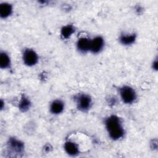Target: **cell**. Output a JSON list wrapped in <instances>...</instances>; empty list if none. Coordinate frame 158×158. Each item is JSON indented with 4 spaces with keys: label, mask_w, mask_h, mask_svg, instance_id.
I'll use <instances>...</instances> for the list:
<instances>
[{
    "label": "cell",
    "mask_w": 158,
    "mask_h": 158,
    "mask_svg": "<svg viewBox=\"0 0 158 158\" xmlns=\"http://www.w3.org/2000/svg\"><path fill=\"white\" fill-rule=\"evenodd\" d=\"M106 126L110 137L113 139H118L123 136V129L120 119L117 116L112 115L107 118L106 120Z\"/></svg>",
    "instance_id": "1"
},
{
    "label": "cell",
    "mask_w": 158,
    "mask_h": 158,
    "mask_svg": "<svg viewBox=\"0 0 158 158\" xmlns=\"http://www.w3.org/2000/svg\"><path fill=\"white\" fill-rule=\"evenodd\" d=\"M120 93L123 101L127 104L133 102L136 98L135 91L130 86H123L120 89Z\"/></svg>",
    "instance_id": "2"
},
{
    "label": "cell",
    "mask_w": 158,
    "mask_h": 158,
    "mask_svg": "<svg viewBox=\"0 0 158 158\" xmlns=\"http://www.w3.org/2000/svg\"><path fill=\"white\" fill-rule=\"evenodd\" d=\"M23 59L24 63L28 66L33 65L38 62V56L36 53L31 49H27L25 51Z\"/></svg>",
    "instance_id": "3"
},
{
    "label": "cell",
    "mask_w": 158,
    "mask_h": 158,
    "mask_svg": "<svg viewBox=\"0 0 158 158\" xmlns=\"http://www.w3.org/2000/svg\"><path fill=\"white\" fill-rule=\"evenodd\" d=\"M91 102V99L90 97L86 94L80 95L77 99L78 108L82 110H86L88 109L90 107Z\"/></svg>",
    "instance_id": "4"
},
{
    "label": "cell",
    "mask_w": 158,
    "mask_h": 158,
    "mask_svg": "<svg viewBox=\"0 0 158 158\" xmlns=\"http://www.w3.org/2000/svg\"><path fill=\"white\" fill-rule=\"evenodd\" d=\"M103 45H104L103 39L100 36L96 37L91 41L89 50H91L93 52L97 53L102 49Z\"/></svg>",
    "instance_id": "5"
},
{
    "label": "cell",
    "mask_w": 158,
    "mask_h": 158,
    "mask_svg": "<svg viewBox=\"0 0 158 158\" xmlns=\"http://www.w3.org/2000/svg\"><path fill=\"white\" fill-rule=\"evenodd\" d=\"M91 41L86 38H80L77 43V48L81 52H86L90 49Z\"/></svg>",
    "instance_id": "6"
},
{
    "label": "cell",
    "mask_w": 158,
    "mask_h": 158,
    "mask_svg": "<svg viewBox=\"0 0 158 158\" xmlns=\"http://www.w3.org/2000/svg\"><path fill=\"white\" fill-rule=\"evenodd\" d=\"M9 145L10 148L15 152H20L23 149V143L15 138H10L9 139Z\"/></svg>",
    "instance_id": "7"
},
{
    "label": "cell",
    "mask_w": 158,
    "mask_h": 158,
    "mask_svg": "<svg viewBox=\"0 0 158 158\" xmlns=\"http://www.w3.org/2000/svg\"><path fill=\"white\" fill-rule=\"evenodd\" d=\"M64 103L59 100L54 101L50 107L51 112L54 114H58L62 112L64 109Z\"/></svg>",
    "instance_id": "8"
},
{
    "label": "cell",
    "mask_w": 158,
    "mask_h": 158,
    "mask_svg": "<svg viewBox=\"0 0 158 158\" xmlns=\"http://www.w3.org/2000/svg\"><path fill=\"white\" fill-rule=\"evenodd\" d=\"M64 149L65 151L71 156L76 155L78 152V148L77 144L72 141H67L65 143Z\"/></svg>",
    "instance_id": "9"
},
{
    "label": "cell",
    "mask_w": 158,
    "mask_h": 158,
    "mask_svg": "<svg viewBox=\"0 0 158 158\" xmlns=\"http://www.w3.org/2000/svg\"><path fill=\"white\" fill-rule=\"evenodd\" d=\"M12 6L7 3H2L0 6V15L2 18H6L12 12Z\"/></svg>",
    "instance_id": "10"
},
{
    "label": "cell",
    "mask_w": 158,
    "mask_h": 158,
    "mask_svg": "<svg viewBox=\"0 0 158 158\" xmlns=\"http://www.w3.org/2000/svg\"><path fill=\"white\" fill-rule=\"evenodd\" d=\"M10 59L8 55L4 52H1L0 55V67L2 69H6L9 67Z\"/></svg>",
    "instance_id": "11"
},
{
    "label": "cell",
    "mask_w": 158,
    "mask_h": 158,
    "mask_svg": "<svg viewBox=\"0 0 158 158\" xmlns=\"http://www.w3.org/2000/svg\"><path fill=\"white\" fill-rule=\"evenodd\" d=\"M136 39V35L133 34L130 35H122L120 36V42L125 45H128L132 44Z\"/></svg>",
    "instance_id": "12"
},
{
    "label": "cell",
    "mask_w": 158,
    "mask_h": 158,
    "mask_svg": "<svg viewBox=\"0 0 158 158\" xmlns=\"http://www.w3.org/2000/svg\"><path fill=\"white\" fill-rule=\"evenodd\" d=\"M75 30L72 25H67L64 27L61 30V35L64 38H69L74 32Z\"/></svg>",
    "instance_id": "13"
},
{
    "label": "cell",
    "mask_w": 158,
    "mask_h": 158,
    "mask_svg": "<svg viewBox=\"0 0 158 158\" xmlns=\"http://www.w3.org/2000/svg\"><path fill=\"white\" fill-rule=\"evenodd\" d=\"M30 106V102L25 97H22L19 104V108L22 111L27 110Z\"/></svg>",
    "instance_id": "14"
},
{
    "label": "cell",
    "mask_w": 158,
    "mask_h": 158,
    "mask_svg": "<svg viewBox=\"0 0 158 158\" xmlns=\"http://www.w3.org/2000/svg\"><path fill=\"white\" fill-rule=\"evenodd\" d=\"M153 67H154L156 70H157V60H156V61L154 62Z\"/></svg>",
    "instance_id": "15"
}]
</instances>
